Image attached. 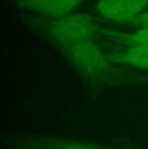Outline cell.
<instances>
[{"mask_svg":"<svg viewBox=\"0 0 148 149\" xmlns=\"http://www.w3.org/2000/svg\"><path fill=\"white\" fill-rule=\"evenodd\" d=\"M84 0H9L15 8L35 16L59 18L73 12Z\"/></svg>","mask_w":148,"mask_h":149,"instance_id":"cell-4","label":"cell"},{"mask_svg":"<svg viewBox=\"0 0 148 149\" xmlns=\"http://www.w3.org/2000/svg\"><path fill=\"white\" fill-rule=\"evenodd\" d=\"M81 77L92 84H116L131 79V73L125 70L95 40H84L69 44L53 45Z\"/></svg>","mask_w":148,"mask_h":149,"instance_id":"cell-1","label":"cell"},{"mask_svg":"<svg viewBox=\"0 0 148 149\" xmlns=\"http://www.w3.org/2000/svg\"><path fill=\"white\" fill-rule=\"evenodd\" d=\"M130 25L133 26H138V27H148V9L146 12H143L138 18L135 19L134 22H131Z\"/></svg>","mask_w":148,"mask_h":149,"instance_id":"cell-8","label":"cell"},{"mask_svg":"<svg viewBox=\"0 0 148 149\" xmlns=\"http://www.w3.org/2000/svg\"><path fill=\"white\" fill-rule=\"evenodd\" d=\"M30 143L48 149H108L95 143L78 141V140H65L51 136H24Z\"/></svg>","mask_w":148,"mask_h":149,"instance_id":"cell-6","label":"cell"},{"mask_svg":"<svg viewBox=\"0 0 148 149\" xmlns=\"http://www.w3.org/2000/svg\"><path fill=\"white\" fill-rule=\"evenodd\" d=\"M20 18L27 29L36 35L43 36L52 45L84 40L99 42L104 30L95 17L86 13H73L59 18H47L20 10Z\"/></svg>","mask_w":148,"mask_h":149,"instance_id":"cell-2","label":"cell"},{"mask_svg":"<svg viewBox=\"0 0 148 149\" xmlns=\"http://www.w3.org/2000/svg\"><path fill=\"white\" fill-rule=\"evenodd\" d=\"M103 47L114 61L125 66L148 70V47L130 43H104Z\"/></svg>","mask_w":148,"mask_h":149,"instance_id":"cell-5","label":"cell"},{"mask_svg":"<svg viewBox=\"0 0 148 149\" xmlns=\"http://www.w3.org/2000/svg\"><path fill=\"white\" fill-rule=\"evenodd\" d=\"M101 38H105L109 42L130 43V44H140L148 47V27H138L131 33H122L118 30L104 27Z\"/></svg>","mask_w":148,"mask_h":149,"instance_id":"cell-7","label":"cell"},{"mask_svg":"<svg viewBox=\"0 0 148 149\" xmlns=\"http://www.w3.org/2000/svg\"><path fill=\"white\" fill-rule=\"evenodd\" d=\"M98 13L117 24H131L148 9V0H98Z\"/></svg>","mask_w":148,"mask_h":149,"instance_id":"cell-3","label":"cell"}]
</instances>
